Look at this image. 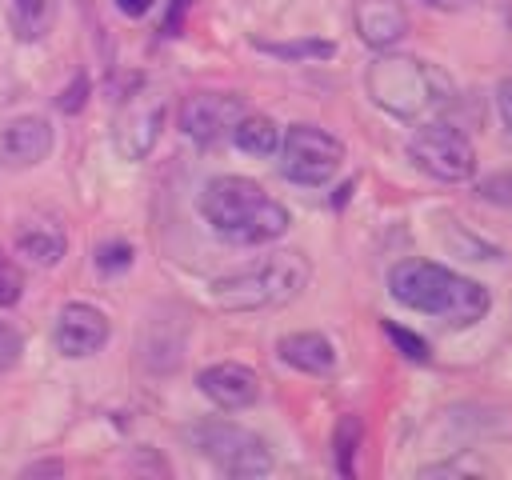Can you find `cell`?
<instances>
[{
	"instance_id": "cell-13",
	"label": "cell",
	"mask_w": 512,
	"mask_h": 480,
	"mask_svg": "<svg viewBox=\"0 0 512 480\" xmlns=\"http://www.w3.org/2000/svg\"><path fill=\"white\" fill-rule=\"evenodd\" d=\"M52 152V124L44 116H16L0 128V164L32 168Z\"/></svg>"
},
{
	"instance_id": "cell-21",
	"label": "cell",
	"mask_w": 512,
	"mask_h": 480,
	"mask_svg": "<svg viewBox=\"0 0 512 480\" xmlns=\"http://www.w3.org/2000/svg\"><path fill=\"white\" fill-rule=\"evenodd\" d=\"M476 196L488 200V204H496V208H508V212H512V168L484 176V180L476 184Z\"/></svg>"
},
{
	"instance_id": "cell-26",
	"label": "cell",
	"mask_w": 512,
	"mask_h": 480,
	"mask_svg": "<svg viewBox=\"0 0 512 480\" xmlns=\"http://www.w3.org/2000/svg\"><path fill=\"white\" fill-rule=\"evenodd\" d=\"M496 112H500L504 128L512 132V76H504V80L496 84Z\"/></svg>"
},
{
	"instance_id": "cell-17",
	"label": "cell",
	"mask_w": 512,
	"mask_h": 480,
	"mask_svg": "<svg viewBox=\"0 0 512 480\" xmlns=\"http://www.w3.org/2000/svg\"><path fill=\"white\" fill-rule=\"evenodd\" d=\"M232 144L248 156H272L280 148V128L272 116H260V112H244L232 128Z\"/></svg>"
},
{
	"instance_id": "cell-16",
	"label": "cell",
	"mask_w": 512,
	"mask_h": 480,
	"mask_svg": "<svg viewBox=\"0 0 512 480\" xmlns=\"http://www.w3.org/2000/svg\"><path fill=\"white\" fill-rule=\"evenodd\" d=\"M12 16V32L20 44H36L52 32L56 16H60V0H12L8 4Z\"/></svg>"
},
{
	"instance_id": "cell-25",
	"label": "cell",
	"mask_w": 512,
	"mask_h": 480,
	"mask_svg": "<svg viewBox=\"0 0 512 480\" xmlns=\"http://www.w3.org/2000/svg\"><path fill=\"white\" fill-rule=\"evenodd\" d=\"M188 8H192V0H168V12H164V28H160V32H164V36H180Z\"/></svg>"
},
{
	"instance_id": "cell-27",
	"label": "cell",
	"mask_w": 512,
	"mask_h": 480,
	"mask_svg": "<svg viewBox=\"0 0 512 480\" xmlns=\"http://www.w3.org/2000/svg\"><path fill=\"white\" fill-rule=\"evenodd\" d=\"M80 104H84V76L76 80V88H68V92L60 96V108H64V112H80Z\"/></svg>"
},
{
	"instance_id": "cell-6",
	"label": "cell",
	"mask_w": 512,
	"mask_h": 480,
	"mask_svg": "<svg viewBox=\"0 0 512 480\" xmlns=\"http://www.w3.org/2000/svg\"><path fill=\"white\" fill-rule=\"evenodd\" d=\"M164 116H168L164 88L152 80H136L112 116V148L120 152V160H144L160 140Z\"/></svg>"
},
{
	"instance_id": "cell-2",
	"label": "cell",
	"mask_w": 512,
	"mask_h": 480,
	"mask_svg": "<svg viewBox=\"0 0 512 480\" xmlns=\"http://www.w3.org/2000/svg\"><path fill=\"white\" fill-rule=\"evenodd\" d=\"M388 292L396 304L436 316L452 328H468L488 316L492 296L484 284L436 264V260H400L388 272Z\"/></svg>"
},
{
	"instance_id": "cell-20",
	"label": "cell",
	"mask_w": 512,
	"mask_h": 480,
	"mask_svg": "<svg viewBox=\"0 0 512 480\" xmlns=\"http://www.w3.org/2000/svg\"><path fill=\"white\" fill-rule=\"evenodd\" d=\"M384 336L408 356V360H416V364H428V340L424 336H416V332H408V328H400V324H392V320H384Z\"/></svg>"
},
{
	"instance_id": "cell-7",
	"label": "cell",
	"mask_w": 512,
	"mask_h": 480,
	"mask_svg": "<svg viewBox=\"0 0 512 480\" xmlns=\"http://www.w3.org/2000/svg\"><path fill=\"white\" fill-rule=\"evenodd\" d=\"M408 160L440 180V184H464L476 176V148L472 140L452 128L448 120H428V124H416L412 140H408Z\"/></svg>"
},
{
	"instance_id": "cell-1",
	"label": "cell",
	"mask_w": 512,
	"mask_h": 480,
	"mask_svg": "<svg viewBox=\"0 0 512 480\" xmlns=\"http://www.w3.org/2000/svg\"><path fill=\"white\" fill-rule=\"evenodd\" d=\"M364 92L380 112L404 124L444 120L456 108V84L444 68L392 48L376 52L372 64L364 68Z\"/></svg>"
},
{
	"instance_id": "cell-19",
	"label": "cell",
	"mask_w": 512,
	"mask_h": 480,
	"mask_svg": "<svg viewBox=\"0 0 512 480\" xmlns=\"http://www.w3.org/2000/svg\"><path fill=\"white\" fill-rule=\"evenodd\" d=\"M360 440H364V424H360V416H340L336 420V436H332V448H336V472L340 476H352L356 472V448H360Z\"/></svg>"
},
{
	"instance_id": "cell-23",
	"label": "cell",
	"mask_w": 512,
	"mask_h": 480,
	"mask_svg": "<svg viewBox=\"0 0 512 480\" xmlns=\"http://www.w3.org/2000/svg\"><path fill=\"white\" fill-rule=\"evenodd\" d=\"M96 264H100V272H120V268H128L132 264V248L128 244H104L100 252H96Z\"/></svg>"
},
{
	"instance_id": "cell-22",
	"label": "cell",
	"mask_w": 512,
	"mask_h": 480,
	"mask_svg": "<svg viewBox=\"0 0 512 480\" xmlns=\"http://www.w3.org/2000/svg\"><path fill=\"white\" fill-rule=\"evenodd\" d=\"M20 292H24V276H20V268H16V260L4 252V244H0V308H12L16 300H20Z\"/></svg>"
},
{
	"instance_id": "cell-18",
	"label": "cell",
	"mask_w": 512,
	"mask_h": 480,
	"mask_svg": "<svg viewBox=\"0 0 512 480\" xmlns=\"http://www.w3.org/2000/svg\"><path fill=\"white\" fill-rule=\"evenodd\" d=\"M256 48L276 56V60H328V56H336L332 40H256Z\"/></svg>"
},
{
	"instance_id": "cell-28",
	"label": "cell",
	"mask_w": 512,
	"mask_h": 480,
	"mask_svg": "<svg viewBox=\"0 0 512 480\" xmlns=\"http://www.w3.org/2000/svg\"><path fill=\"white\" fill-rule=\"evenodd\" d=\"M420 4H428V8H436V12H468L476 0H420Z\"/></svg>"
},
{
	"instance_id": "cell-3",
	"label": "cell",
	"mask_w": 512,
	"mask_h": 480,
	"mask_svg": "<svg viewBox=\"0 0 512 480\" xmlns=\"http://www.w3.org/2000/svg\"><path fill=\"white\" fill-rule=\"evenodd\" d=\"M200 216L228 244H272L288 232V208L248 176H216L200 192Z\"/></svg>"
},
{
	"instance_id": "cell-10",
	"label": "cell",
	"mask_w": 512,
	"mask_h": 480,
	"mask_svg": "<svg viewBox=\"0 0 512 480\" xmlns=\"http://www.w3.org/2000/svg\"><path fill=\"white\" fill-rule=\"evenodd\" d=\"M108 336H112L108 316L96 304H84V300L64 304L60 316H56V332H52L60 356H68V360H84V356L100 352L108 344Z\"/></svg>"
},
{
	"instance_id": "cell-29",
	"label": "cell",
	"mask_w": 512,
	"mask_h": 480,
	"mask_svg": "<svg viewBox=\"0 0 512 480\" xmlns=\"http://www.w3.org/2000/svg\"><path fill=\"white\" fill-rule=\"evenodd\" d=\"M60 472H64L60 460H44V464H28L24 468V476H60Z\"/></svg>"
},
{
	"instance_id": "cell-24",
	"label": "cell",
	"mask_w": 512,
	"mask_h": 480,
	"mask_svg": "<svg viewBox=\"0 0 512 480\" xmlns=\"http://www.w3.org/2000/svg\"><path fill=\"white\" fill-rule=\"evenodd\" d=\"M20 352H24V340H20V332H16V328H8V324H0V372L16 368Z\"/></svg>"
},
{
	"instance_id": "cell-11",
	"label": "cell",
	"mask_w": 512,
	"mask_h": 480,
	"mask_svg": "<svg viewBox=\"0 0 512 480\" xmlns=\"http://www.w3.org/2000/svg\"><path fill=\"white\" fill-rule=\"evenodd\" d=\"M196 388H200L216 408H224V412H240V408L256 404V396H260V376H256L248 364L220 360V364L200 368Z\"/></svg>"
},
{
	"instance_id": "cell-14",
	"label": "cell",
	"mask_w": 512,
	"mask_h": 480,
	"mask_svg": "<svg viewBox=\"0 0 512 480\" xmlns=\"http://www.w3.org/2000/svg\"><path fill=\"white\" fill-rule=\"evenodd\" d=\"M276 356L308 376H328L336 368V344L324 332H288L276 340Z\"/></svg>"
},
{
	"instance_id": "cell-8",
	"label": "cell",
	"mask_w": 512,
	"mask_h": 480,
	"mask_svg": "<svg viewBox=\"0 0 512 480\" xmlns=\"http://www.w3.org/2000/svg\"><path fill=\"white\" fill-rule=\"evenodd\" d=\"M276 152H280L284 180L304 188H324L344 164V144L316 124H292L288 132H280Z\"/></svg>"
},
{
	"instance_id": "cell-5",
	"label": "cell",
	"mask_w": 512,
	"mask_h": 480,
	"mask_svg": "<svg viewBox=\"0 0 512 480\" xmlns=\"http://www.w3.org/2000/svg\"><path fill=\"white\" fill-rule=\"evenodd\" d=\"M184 440L204 460H212L220 472H228V476H268L272 472L268 444L256 432H248L244 424H232V420H196V424L184 428Z\"/></svg>"
},
{
	"instance_id": "cell-30",
	"label": "cell",
	"mask_w": 512,
	"mask_h": 480,
	"mask_svg": "<svg viewBox=\"0 0 512 480\" xmlns=\"http://www.w3.org/2000/svg\"><path fill=\"white\" fill-rule=\"evenodd\" d=\"M116 8H120L124 16H132V20H136V16H144V12L152 8V0H116Z\"/></svg>"
},
{
	"instance_id": "cell-9",
	"label": "cell",
	"mask_w": 512,
	"mask_h": 480,
	"mask_svg": "<svg viewBox=\"0 0 512 480\" xmlns=\"http://www.w3.org/2000/svg\"><path fill=\"white\" fill-rule=\"evenodd\" d=\"M240 116H244V96H236V92H188L180 100L176 124L188 140L216 144V140L232 136Z\"/></svg>"
},
{
	"instance_id": "cell-15",
	"label": "cell",
	"mask_w": 512,
	"mask_h": 480,
	"mask_svg": "<svg viewBox=\"0 0 512 480\" xmlns=\"http://www.w3.org/2000/svg\"><path fill=\"white\" fill-rule=\"evenodd\" d=\"M16 252L28 256V260L40 264V268H52V264L64 260L68 236H64V228H60L52 216H32V220H24L20 232H16Z\"/></svg>"
},
{
	"instance_id": "cell-12",
	"label": "cell",
	"mask_w": 512,
	"mask_h": 480,
	"mask_svg": "<svg viewBox=\"0 0 512 480\" xmlns=\"http://www.w3.org/2000/svg\"><path fill=\"white\" fill-rule=\"evenodd\" d=\"M352 24L368 48L384 52L408 36V8L404 0H352Z\"/></svg>"
},
{
	"instance_id": "cell-4",
	"label": "cell",
	"mask_w": 512,
	"mask_h": 480,
	"mask_svg": "<svg viewBox=\"0 0 512 480\" xmlns=\"http://www.w3.org/2000/svg\"><path fill=\"white\" fill-rule=\"evenodd\" d=\"M312 280V264L296 248L268 252L236 272H224L212 280V300L224 312H272L292 304Z\"/></svg>"
}]
</instances>
